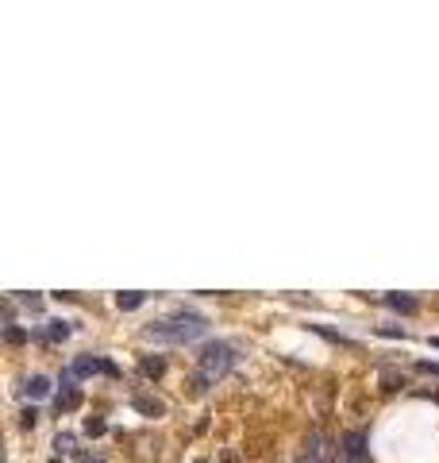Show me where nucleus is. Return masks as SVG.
<instances>
[{
	"mask_svg": "<svg viewBox=\"0 0 439 463\" xmlns=\"http://www.w3.org/2000/svg\"><path fill=\"white\" fill-rule=\"evenodd\" d=\"M143 301H147V294H139V290H131V294H116V305L123 309V313H131V309H139Z\"/></svg>",
	"mask_w": 439,
	"mask_h": 463,
	"instance_id": "nucleus-8",
	"label": "nucleus"
},
{
	"mask_svg": "<svg viewBox=\"0 0 439 463\" xmlns=\"http://www.w3.org/2000/svg\"><path fill=\"white\" fill-rule=\"evenodd\" d=\"M54 452H73V437H70V432H58V440H54Z\"/></svg>",
	"mask_w": 439,
	"mask_h": 463,
	"instance_id": "nucleus-14",
	"label": "nucleus"
},
{
	"mask_svg": "<svg viewBox=\"0 0 439 463\" xmlns=\"http://www.w3.org/2000/svg\"><path fill=\"white\" fill-rule=\"evenodd\" d=\"M73 371H78V375H93V371L116 375V367H112V363H104V359H89V355H85V359H78V363H73Z\"/></svg>",
	"mask_w": 439,
	"mask_h": 463,
	"instance_id": "nucleus-6",
	"label": "nucleus"
},
{
	"mask_svg": "<svg viewBox=\"0 0 439 463\" xmlns=\"http://www.w3.org/2000/svg\"><path fill=\"white\" fill-rule=\"evenodd\" d=\"M297 463H316V459H309V456H304V452H301V456H297Z\"/></svg>",
	"mask_w": 439,
	"mask_h": 463,
	"instance_id": "nucleus-19",
	"label": "nucleus"
},
{
	"mask_svg": "<svg viewBox=\"0 0 439 463\" xmlns=\"http://www.w3.org/2000/svg\"><path fill=\"white\" fill-rule=\"evenodd\" d=\"M336 459H366V432H362V429H347V432H343Z\"/></svg>",
	"mask_w": 439,
	"mask_h": 463,
	"instance_id": "nucleus-4",
	"label": "nucleus"
},
{
	"mask_svg": "<svg viewBox=\"0 0 439 463\" xmlns=\"http://www.w3.org/2000/svg\"><path fill=\"white\" fill-rule=\"evenodd\" d=\"M336 444H331V437L324 429H309V437H304V456L316 459V463H336Z\"/></svg>",
	"mask_w": 439,
	"mask_h": 463,
	"instance_id": "nucleus-3",
	"label": "nucleus"
},
{
	"mask_svg": "<svg viewBox=\"0 0 439 463\" xmlns=\"http://www.w3.org/2000/svg\"><path fill=\"white\" fill-rule=\"evenodd\" d=\"M432 344H435V347H439V336H432Z\"/></svg>",
	"mask_w": 439,
	"mask_h": 463,
	"instance_id": "nucleus-22",
	"label": "nucleus"
},
{
	"mask_svg": "<svg viewBox=\"0 0 439 463\" xmlns=\"http://www.w3.org/2000/svg\"><path fill=\"white\" fill-rule=\"evenodd\" d=\"M200 332H205V320L197 313H177L170 320H155V325L143 328L147 340H162V344H185V340H197Z\"/></svg>",
	"mask_w": 439,
	"mask_h": 463,
	"instance_id": "nucleus-1",
	"label": "nucleus"
},
{
	"mask_svg": "<svg viewBox=\"0 0 439 463\" xmlns=\"http://www.w3.org/2000/svg\"><path fill=\"white\" fill-rule=\"evenodd\" d=\"M35 421H39V413H35V409H27V413H24V429H31Z\"/></svg>",
	"mask_w": 439,
	"mask_h": 463,
	"instance_id": "nucleus-18",
	"label": "nucleus"
},
{
	"mask_svg": "<svg viewBox=\"0 0 439 463\" xmlns=\"http://www.w3.org/2000/svg\"><path fill=\"white\" fill-rule=\"evenodd\" d=\"M139 371H143V375H147V379H158V375H162V371H166V363H162V359H158V355H155V359H150V355H147V359H143V363H139Z\"/></svg>",
	"mask_w": 439,
	"mask_h": 463,
	"instance_id": "nucleus-10",
	"label": "nucleus"
},
{
	"mask_svg": "<svg viewBox=\"0 0 439 463\" xmlns=\"http://www.w3.org/2000/svg\"><path fill=\"white\" fill-rule=\"evenodd\" d=\"M81 463H104V459H93V456H81Z\"/></svg>",
	"mask_w": 439,
	"mask_h": 463,
	"instance_id": "nucleus-20",
	"label": "nucleus"
},
{
	"mask_svg": "<svg viewBox=\"0 0 439 463\" xmlns=\"http://www.w3.org/2000/svg\"><path fill=\"white\" fill-rule=\"evenodd\" d=\"M386 301H389L393 309H413V297H401V294H389Z\"/></svg>",
	"mask_w": 439,
	"mask_h": 463,
	"instance_id": "nucleus-15",
	"label": "nucleus"
},
{
	"mask_svg": "<svg viewBox=\"0 0 439 463\" xmlns=\"http://www.w3.org/2000/svg\"><path fill=\"white\" fill-rule=\"evenodd\" d=\"M208 382H212V379H208V375L200 371V367H197V371L185 379V386H189V390H193V394H205V390H208Z\"/></svg>",
	"mask_w": 439,
	"mask_h": 463,
	"instance_id": "nucleus-9",
	"label": "nucleus"
},
{
	"mask_svg": "<svg viewBox=\"0 0 439 463\" xmlns=\"http://www.w3.org/2000/svg\"><path fill=\"white\" fill-rule=\"evenodd\" d=\"M200 371L208 375V379H224L227 371H232V363H235V347L232 344H224V340H212V344H205L200 347Z\"/></svg>",
	"mask_w": 439,
	"mask_h": 463,
	"instance_id": "nucleus-2",
	"label": "nucleus"
},
{
	"mask_svg": "<svg viewBox=\"0 0 439 463\" xmlns=\"http://www.w3.org/2000/svg\"><path fill=\"white\" fill-rule=\"evenodd\" d=\"M24 394L27 398H46V394H51V382H46L43 375H31V379L24 382Z\"/></svg>",
	"mask_w": 439,
	"mask_h": 463,
	"instance_id": "nucleus-7",
	"label": "nucleus"
},
{
	"mask_svg": "<svg viewBox=\"0 0 439 463\" xmlns=\"http://www.w3.org/2000/svg\"><path fill=\"white\" fill-rule=\"evenodd\" d=\"M8 340H12V344H24L27 332H24V328H16V325H8Z\"/></svg>",
	"mask_w": 439,
	"mask_h": 463,
	"instance_id": "nucleus-17",
	"label": "nucleus"
},
{
	"mask_svg": "<svg viewBox=\"0 0 439 463\" xmlns=\"http://www.w3.org/2000/svg\"><path fill=\"white\" fill-rule=\"evenodd\" d=\"M46 336H51V340H66V336H70V325H66V320H51Z\"/></svg>",
	"mask_w": 439,
	"mask_h": 463,
	"instance_id": "nucleus-12",
	"label": "nucleus"
},
{
	"mask_svg": "<svg viewBox=\"0 0 439 463\" xmlns=\"http://www.w3.org/2000/svg\"><path fill=\"white\" fill-rule=\"evenodd\" d=\"M85 432H89V437H104V421H85Z\"/></svg>",
	"mask_w": 439,
	"mask_h": 463,
	"instance_id": "nucleus-16",
	"label": "nucleus"
},
{
	"mask_svg": "<svg viewBox=\"0 0 439 463\" xmlns=\"http://www.w3.org/2000/svg\"><path fill=\"white\" fill-rule=\"evenodd\" d=\"M78 405H81V394L73 390V386H70V390H62V394H58V409H78Z\"/></svg>",
	"mask_w": 439,
	"mask_h": 463,
	"instance_id": "nucleus-11",
	"label": "nucleus"
},
{
	"mask_svg": "<svg viewBox=\"0 0 439 463\" xmlns=\"http://www.w3.org/2000/svg\"><path fill=\"white\" fill-rule=\"evenodd\" d=\"M131 405H135L139 413H147V417H162V413H166V405H162L158 398H147V394H135Z\"/></svg>",
	"mask_w": 439,
	"mask_h": 463,
	"instance_id": "nucleus-5",
	"label": "nucleus"
},
{
	"mask_svg": "<svg viewBox=\"0 0 439 463\" xmlns=\"http://www.w3.org/2000/svg\"><path fill=\"white\" fill-rule=\"evenodd\" d=\"M193 463H208V459H193Z\"/></svg>",
	"mask_w": 439,
	"mask_h": 463,
	"instance_id": "nucleus-23",
	"label": "nucleus"
},
{
	"mask_svg": "<svg viewBox=\"0 0 439 463\" xmlns=\"http://www.w3.org/2000/svg\"><path fill=\"white\" fill-rule=\"evenodd\" d=\"M336 463H370V459H336Z\"/></svg>",
	"mask_w": 439,
	"mask_h": 463,
	"instance_id": "nucleus-21",
	"label": "nucleus"
},
{
	"mask_svg": "<svg viewBox=\"0 0 439 463\" xmlns=\"http://www.w3.org/2000/svg\"><path fill=\"white\" fill-rule=\"evenodd\" d=\"M381 386H386V390H397V386H405V379H401L397 371H381Z\"/></svg>",
	"mask_w": 439,
	"mask_h": 463,
	"instance_id": "nucleus-13",
	"label": "nucleus"
}]
</instances>
